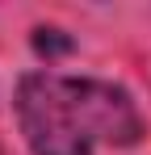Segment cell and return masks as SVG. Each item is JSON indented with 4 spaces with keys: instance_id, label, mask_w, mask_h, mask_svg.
<instances>
[{
    "instance_id": "6da1fadb",
    "label": "cell",
    "mask_w": 151,
    "mask_h": 155,
    "mask_svg": "<svg viewBox=\"0 0 151 155\" xmlns=\"http://www.w3.org/2000/svg\"><path fill=\"white\" fill-rule=\"evenodd\" d=\"M17 117L34 155H92L97 147H130L143 134V117L122 88L55 71L17 84Z\"/></svg>"
}]
</instances>
